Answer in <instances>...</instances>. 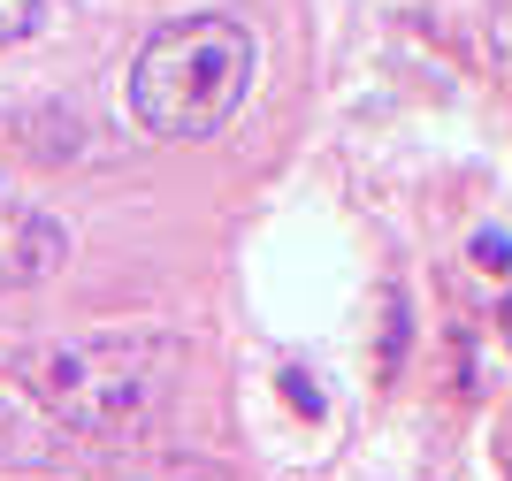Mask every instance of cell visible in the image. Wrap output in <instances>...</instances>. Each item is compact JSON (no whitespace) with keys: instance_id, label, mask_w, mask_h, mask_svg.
Returning <instances> with one entry per match:
<instances>
[{"instance_id":"cell-1","label":"cell","mask_w":512,"mask_h":481,"mask_svg":"<svg viewBox=\"0 0 512 481\" xmlns=\"http://www.w3.org/2000/svg\"><path fill=\"white\" fill-rule=\"evenodd\" d=\"M260 46L237 16H176L130 54V115L153 138H214L253 92Z\"/></svg>"},{"instance_id":"cell-2","label":"cell","mask_w":512,"mask_h":481,"mask_svg":"<svg viewBox=\"0 0 512 481\" xmlns=\"http://www.w3.org/2000/svg\"><path fill=\"white\" fill-rule=\"evenodd\" d=\"M16 375L62 428H77V436H123V428H138L153 405L169 398L176 344L169 336H130V329L62 336V344H31Z\"/></svg>"},{"instance_id":"cell-3","label":"cell","mask_w":512,"mask_h":481,"mask_svg":"<svg viewBox=\"0 0 512 481\" xmlns=\"http://www.w3.org/2000/svg\"><path fill=\"white\" fill-rule=\"evenodd\" d=\"M69 260V230L46 207H23L0 191V291H31Z\"/></svg>"},{"instance_id":"cell-4","label":"cell","mask_w":512,"mask_h":481,"mask_svg":"<svg viewBox=\"0 0 512 481\" xmlns=\"http://www.w3.org/2000/svg\"><path fill=\"white\" fill-rule=\"evenodd\" d=\"M46 31V0H0V46H23Z\"/></svg>"},{"instance_id":"cell-5","label":"cell","mask_w":512,"mask_h":481,"mask_svg":"<svg viewBox=\"0 0 512 481\" xmlns=\"http://www.w3.org/2000/svg\"><path fill=\"white\" fill-rule=\"evenodd\" d=\"M474 260H482V268H512V245L505 237H474Z\"/></svg>"},{"instance_id":"cell-6","label":"cell","mask_w":512,"mask_h":481,"mask_svg":"<svg viewBox=\"0 0 512 481\" xmlns=\"http://www.w3.org/2000/svg\"><path fill=\"white\" fill-rule=\"evenodd\" d=\"M505 352H512V291H505Z\"/></svg>"},{"instance_id":"cell-7","label":"cell","mask_w":512,"mask_h":481,"mask_svg":"<svg viewBox=\"0 0 512 481\" xmlns=\"http://www.w3.org/2000/svg\"><path fill=\"white\" fill-rule=\"evenodd\" d=\"M505 459H512V436H505Z\"/></svg>"}]
</instances>
